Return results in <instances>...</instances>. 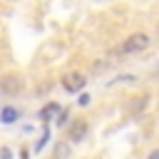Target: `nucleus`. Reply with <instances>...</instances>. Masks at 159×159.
Instances as JSON below:
<instances>
[{
	"mask_svg": "<svg viewBox=\"0 0 159 159\" xmlns=\"http://www.w3.org/2000/svg\"><path fill=\"white\" fill-rule=\"evenodd\" d=\"M147 47H149V35L134 32V35H129V37L122 42L119 52H122V55H134V52H142V50H147Z\"/></svg>",
	"mask_w": 159,
	"mask_h": 159,
	"instance_id": "f257e3e1",
	"label": "nucleus"
},
{
	"mask_svg": "<svg viewBox=\"0 0 159 159\" xmlns=\"http://www.w3.org/2000/svg\"><path fill=\"white\" fill-rule=\"evenodd\" d=\"M20 89H22V77L20 75H5L2 80H0V92L2 94H20Z\"/></svg>",
	"mask_w": 159,
	"mask_h": 159,
	"instance_id": "f03ea898",
	"label": "nucleus"
},
{
	"mask_svg": "<svg viewBox=\"0 0 159 159\" xmlns=\"http://www.w3.org/2000/svg\"><path fill=\"white\" fill-rule=\"evenodd\" d=\"M84 84H87V77L80 75V72H70V75L62 80V87H65L67 92H80Z\"/></svg>",
	"mask_w": 159,
	"mask_h": 159,
	"instance_id": "7ed1b4c3",
	"label": "nucleus"
},
{
	"mask_svg": "<svg viewBox=\"0 0 159 159\" xmlns=\"http://www.w3.org/2000/svg\"><path fill=\"white\" fill-rule=\"evenodd\" d=\"M87 132H89L87 122H84V119H77V122L70 127V132H67V139H72V142H80V139H84V137H87Z\"/></svg>",
	"mask_w": 159,
	"mask_h": 159,
	"instance_id": "20e7f679",
	"label": "nucleus"
},
{
	"mask_svg": "<svg viewBox=\"0 0 159 159\" xmlns=\"http://www.w3.org/2000/svg\"><path fill=\"white\" fill-rule=\"evenodd\" d=\"M17 119H20V112H17L15 107H10V104H7V107H2V109H0V122H2V124H15Z\"/></svg>",
	"mask_w": 159,
	"mask_h": 159,
	"instance_id": "39448f33",
	"label": "nucleus"
},
{
	"mask_svg": "<svg viewBox=\"0 0 159 159\" xmlns=\"http://www.w3.org/2000/svg\"><path fill=\"white\" fill-rule=\"evenodd\" d=\"M60 114V104L57 102H50V104H45L42 109H40V119L42 122H50V119H55Z\"/></svg>",
	"mask_w": 159,
	"mask_h": 159,
	"instance_id": "423d86ee",
	"label": "nucleus"
},
{
	"mask_svg": "<svg viewBox=\"0 0 159 159\" xmlns=\"http://www.w3.org/2000/svg\"><path fill=\"white\" fill-rule=\"evenodd\" d=\"M70 152H72V149H70L67 142H57V144H55V157H57V159H67Z\"/></svg>",
	"mask_w": 159,
	"mask_h": 159,
	"instance_id": "0eeeda50",
	"label": "nucleus"
},
{
	"mask_svg": "<svg viewBox=\"0 0 159 159\" xmlns=\"http://www.w3.org/2000/svg\"><path fill=\"white\" fill-rule=\"evenodd\" d=\"M55 124H57V127H65V124H67V112H65V109H60V114L55 117Z\"/></svg>",
	"mask_w": 159,
	"mask_h": 159,
	"instance_id": "6e6552de",
	"label": "nucleus"
},
{
	"mask_svg": "<svg viewBox=\"0 0 159 159\" xmlns=\"http://www.w3.org/2000/svg\"><path fill=\"white\" fill-rule=\"evenodd\" d=\"M47 137H50V132H47V129H45V132H42V137H40V139H37V142H35V152H40V149H42V147H45V142H47Z\"/></svg>",
	"mask_w": 159,
	"mask_h": 159,
	"instance_id": "1a4fd4ad",
	"label": "nucleus"
},
{
	"mask_svg": "<svg viewBox=\"0 0 159 159\" xmlns=\"http://www.w3.org/2000/svg\"><path fill=\"white\" fill-rule=\"evenodd\" d=\"M89 99H92V97H89V94H80V99H77V102H80V104H82V107H84V104H89Z\"/></svg>",
	"mask_w": 159,
	"mask_h": 159,
	"instance_id": "9d476101",
	"label": "nucleus"
},
{
	"mask_svg": "<svg viewBox=\"0 0 159 159\" xmlns=\"http://www.w3.org/2000/svg\"><path fill=\"white\" fill-rule=\"evenodd\" d=\"M0 154H2V159H12V152H10L7 147H2V149H0Z\"/></svg>",
	"mask_w": 159,
	"mask_h": 159,
	"instance_id": "9b49d317",
	"label": "nucleus"
},
{
	"mask_svg": "<svg viewBox=\"0 0 159 159\" xmlns=\"http://www.w3.org/2000/svg\"><path fill=\"white\" fill-rule=\"evenodd\" d=\"M147 159H159V149H154V152H149V157Z\"/></svg>",
	"mask_w": 159,
	"mask_h": 159,
	"instance_id": "f8f14e48",
	"label": "nucleus"
},
{
	"mask_svg": "<svg viewBox=\"0 0 159 159\" xmlns=\"http://www.w3.org/2000/svg\"><path fill=\"white\" fill-rule=\"evenodd\" d=\"M55 159H57V157H55Z\"/></svg>",
	"mask_w": 159,
	"mask_h": 159,
	"instance_id": "ddd939ff",
	"label": "nucleus"
}]
</instances>
